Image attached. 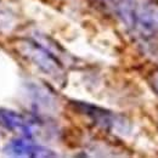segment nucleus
I'll list each match as a JSON object with an SVG mask.
<instances>
[{"label": "nucleus", "instance_id": "nucleus-1", "mask_svg": "<svg viewBox=\"0 0 158 158\" xmlns=\"http://www.w3.org/2000/svg\"><path fill=\"white\" fill-rule=\"evenodd\" d=\"M111 10L133 35L150 39L158 34V2L156 0H122Z\"/></svg>", "mask_w": 158, "mask_h": 158}, {"label": "nucleus", "instance_id": "nucleus-2", "mask_svg": "<svg viewBox=\"0 0 158 158\" xmlns=\"http://www.w3.org/2000/svg\"><path fill=\"white\" fill-rule=\"evenodd\" d=\"M17 45L20 48L21 52L24 54V56L31 60L33 63H35L43 72L55 78L62 76V67L60 66V63L49 52H46L44 48H41L39 44L24 40Z\"/></svg>", "mask_w": 158, "mask_h": 158}, {"label": "nucleus", "instance_id": "nucleus-3", "mask_svg": "<svg viewBox=\"0 0 158 158\" xmlns=\"http://www.w3.org/2000/svg\"><path fill=\"white\" fill-rule=\"evenodd\" d=\"M4 152L10 156L16 157H44V156H51V153L40 147L34 145L33 142L26 140V139H14L11 140L4 148Z\"/></svg>", "mask_w": 158, "mask_h": 158}, {"label": "nucleus", "instance_id": "nucleus-4", "mask_svg": "<svg viewBox=\"0 0 158 158\" xmlns=\"http://www.w3.org/2000/svg\"><path fill=\"white\" fill-rule=\"evenodd\" d=\"M0 124L7 129L20 131L26 136H31L33 134V122L10 110H0Z\"/></svg>", "mask_w": 158, "mask_h": 158}, {"label": "nucleus", "instance_id": "nucleus-5", "mask_svg": "<svg viewBox=\"0 0 158 158\" xmlns=\"http://www.w3.org/2000/svg\"><path fill=\"white\" fill-rule=\"evenodd\" d=\"M79 106L85 110L86 116H89L96 124H99L100 127H102L105 129H113L114 130L117 128V125L122 127V124H125L123 120L117 119V117L113 116L112 113H107L100 108L88 106V105H79Z\"/></svg>", "mask_w": 158, "mask_h": 158}, {"label": "nucleus", "instance_id": "nucleus-6", "mask_svg": "<svg viewBox=\"0 0 158 158\" xmlns=\"http://www.w3.org/2000/svg\"><path fill=\"white\" fill-rule=\"evenodd\" d=\"M96 1L101 2L103 6H107V7L112 9L114 5H117V4H118V2H120L122 0H96Z\"/></svg>", "mask_w": 158, "mask_h": 158}, {"label": "nucleus", "instance_id": "nucleus-7", "mask_svg": "<svg viewBox=\"0 0 158 158\" xmlns=\"http://www.w3.org/2000/svg\"><path fill=\"white\" fill-rule=\"evenodd\" d=\"M151 85L153 86L155 91L158 94V72L153 73V76H152V78H151Z\"/></svg>", "mask_w": 158, "mask_h": 158}]
</instances>
